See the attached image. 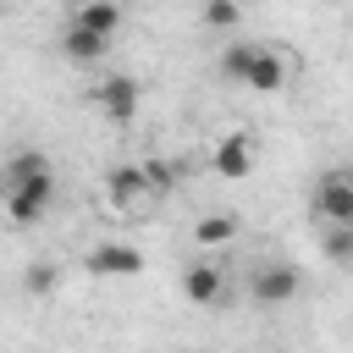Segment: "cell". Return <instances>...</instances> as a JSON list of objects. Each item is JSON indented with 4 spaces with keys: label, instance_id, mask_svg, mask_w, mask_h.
I'll return each mask as SVG.
<instances>
[{
    "label": "cell",
    "instance_id": "cell-8",
    "mask_svg": "<svg viewBox=\"0 0 353 353\" xmlns=\"http://www.w3.org/2000/svg\"><path fill=\"white\" fill-rule=\"evenodd\" d=\"M83 265H88V276H138L143 270V254L132 243H94L83 254Z\"/></svg>",
    "mask_w": 353,
    "mask_h": 353
},
{
    "label": "cell",
    "instance_id": "cell-1",
    "mask_svg": "<svg viewBox=\"0 0 353 353\" xmlns=\"http://www.w3.org/2000/svg\"><path fill=\"white\" fill-rule=\"evenodd\" d=\"M221 77L254 88V94H281L287 77H292V61L276 50V44H226L221 55Z\"/></svg>",
    "mask_w": 353,
    "mask_h": 353
},
{
    "label": "cell",
    "instance_id": "cell-2",
    "mask_svg": "<svg viewBox=\"0 0 353 353\" xmlns=\"http://www.w3.org/2000/svg\"><path fill=\"white\" fill-rule=\"evenodd\" d=\"M298 287H303V276H298V265H292V259H259V265H254V276H248V292H254V303H265V309L292 303V298H298Z\"/></svg>",
    "mask_w": 353,
    "mask_h": 353
},
{
    "label": "cell",
    "instance_id": "cell-15",
    "mask_svg": "<svg viewBox=\"0 0 353 353\" xmlns=\"http://www.w3.org/2000/svg\"><path fill=\"white\" fill-rule=\"evenodd\" d=\"M55 281H61L55 259H28V270H22V292H28V298H50Z\"/></svg>",
    "mask_w": 353,
    "mask_h": 353
},
{
    "label": "cell",
    "instance_id": "cell-9",
    "mask_svg": "<svg viewBox=\"0 0 353 353\" xmlns=\"http://www.w3.org/2000/svg\"><path fill=\"white\" fill-rule=\"evenodd\" d=\"M210 165H215V176H226V182H243V176L254 171V138H248V132H226V138L215 143Z\"/></svg>",
    "mask_w": 353,
    "mask_h": 353
},
{
    "label": "cell",
    "instance_id": "cell-13",
    "mask_svg": "<svg viewBox=\"0 0 353 353\" xmlns=\"http://www.w3.org/2000/svg\"><path fill=\"white\" fill-rule=\"evenodd\" d=\"M138 171H143V182H149V193H154V199H165V193H176V188H182V160L149 154V160H138Z\"/></svg>",
    "mask_w": 353,
    "mask_h": 353
},
{
    "label": "cell",
    "instance_id": "cell-14",
    "mask_svg": "<svg viewBox=\"0 0 353 353\" xmlns=\"http://www.w3.org/2000/svg\"><path fill=\"white\" fill-rule=\"evenodd\" d=\"M193 237H199L204 248H226V243L237 237V215H232V210H210V215H199Z\"/></svg>",
    "mask_w": 353,
    "mask_h": 353
},
{
    "label": "cell",
    "instance_id": "cell-5",
    "mask_svg": "<svg viewBox=\"0 0 353 353\" xmlns=\"http://www.w3.org/2000/svg\"><path fill=\"white\" fill-rule=\"evenodd\" d=\"M0 199H6L11 226H33V221L55 204V176H39V182H22V188H6Z\"/></svg>",
    "mask_w": 353,
    "mask_h": 353
},
{
    "label": "cell",
    "instance_id": "cell-3",
    "mask_svg": "<svg viewBox=\"0 0 353 353\" xmlns=\"http://www.w3.org/2000/svg\"><path fill=\"white\" fill-rule=\"evenodd\" d=\"M309 210L320 226H353V182L342 171H320L314 193H309Z\"/></svg>",
    "mask_w": 353,
    "mask_h": 353
},
{
    "label": "cell",
    "instance_id": "cell-4",
    "mask_svg": "<svg viewBox=\"0 0 353 353\" xmlns=\"http://www.w3.org/2000/svg\"><path fill=\"white\" fill-rule=\"evenodd\" d=\"M105 204H110L116 215H138V210H149V204H154V193H149V182H143L138 160H127V165H110V171H105Z\"/></svg>",
    "mask_w": 353,
    "mask_h": 353
},
{
    "label": "cell",
    "instance_id": "cell-17",
    "mask_svg": "<svg viewBox=\"0 0 353 353\" xmlns=\"http://www.w3.org/2000/svg\"><path fill=\"white\" fill-rule=\"evenodd\" d=\"M237 22H243V6H232V0H210V6H204V28H221V33H226V28H237Z\"/></svg>",
    "mask_w": 353,
    "mask_h": 353
},
{
    "label": "cell",
    "instance_id": "cell-7",
    "mask_svg": "<svg viewBox=\"0 0 353 353\" xmlns=\"http://www.w3.org/2000/svg\"><path fill=\"white\" fill-rule=\"evenodd\" d=\"M88 99H94L110 121H132L143 94H138V77H132V72H116V77H105L99 88H88Z\"/></svg>",
    "mask_w": 353,
    "mask_h": 353
},
{
    "label": "cell",
    "instance_id": "cell-16",
    "mask_svg": "<svg viewBox=\"0 0 353 353\" xmlns=\"http://www.w3.org/2000/svg\"><path fill=\"white\" fill-rule=\"evenodd\" d=\"M320 248H325L331 265H353V226H325Z\"/></svg>",
    "mask_w": 353,
    "mask_h": 353
},
{
    "label": "cell",
    "instance_id": "cell-11",
    "mask_svg": "<svg viewBox=\"0 0 353 353\" xmlns=\"http://www.w3.org/2000/svg\"><path fill=\"white\" fill-rule=\"evenodd\" d=\"M72 22L88 28V33H99V39H116V33H121V6H110V0H88V6L72 11Z\"/></svg>",
    "mask_w": 353,
    "mask_h": 353
},
{
    "label": "cell",
    "instance_id": "cell-6",
    "mask_svg": "<svg viewBox=\"0 0 353 353\" xmlns=\"http://www.w3.org/2000/svg\"><path fill=\"white\" fill-rule=\"evenodd\" d=\"M182 298L199 303V309L226 303V270H221V259H193V265L182 270Z\"/></svg>",
    "mask_w": 353,
    "mask_h": 353
},
{
    "label": "cell",
    "instance_id": "cell-18",
    "mask_svg": "<svg viewBox=\"0 0 353 353\" xmlns=\"http://www.w3.org/2000/svg\"><path fill=\"white\" fill-rule=\"evenodd\" d=\"M336 171H342V176H347V182H353V160H347V165H336Z\"/></svg>",
    "mask_w": 353,
    "mask_h": 353
},
{
    "label": "cell",
    "instance_id": "cell-12",
    "mask_svg": "<svg viewBox=\"0 0 353 353\" xmlns=\"http://www.w3.org/2000/svg\"><path fill=\"white\" fill-rule=\"evenodd\" d=\"M110 50V39H99V33H88V28H77V22H66V33H61V55L66 61H77V66H88V61H99Z\"/></svg>",
    "mask_w": 353,
    "mask_h": 353
},
{
    "label": "cell",
    "instance_id": "cell-10",
    "mask_svg": "<svg viewBox=\"0 0 353 353\" xmlns=\"http://www.w3.org/2000/svg\"><path fill=\"white\" fill-rule=\"evenodd\" d=\"M39 176H55L50 154H39V149H17V154L0 165V193H6V188H22V182H39Z\"/></svg>",
    "mask_w": 353,
    "mask_h": 353
}]
</instances>
